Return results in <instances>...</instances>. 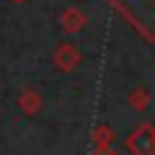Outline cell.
<instances>
[{
    "mask_svg": "<svg viewBox=\"0 0 155 155\" xmlns=\"http://www.w3.org/2000/svg\"><path fill=\"white\" fill-rule=\"evenodd\" d=\"M131 155H155V126L140 124L126 140Z\"/></svg>",
    "mask_w": 155,
    "mask_h": 155,
    "instance_id": "cell-1",
    "label": "cell"
},
{
    "mask_svg": "<svg viewBox=\"0 0 155 155\" xmlns=\"http://www.w3.org/2000/svg\"><path fill=\"white\" fill-rule=\"evenodd\" d=\"M51 61H53V65H56L61 73H70V70H75V68L80 65L82 56H80L78 46H75L73 41H63V44H58V46H56V51H53Z\"/></svg>",
    "mask_w": 155,
    "mask_h": 155,
    "instance_id": "cell-2",
    "label": "cell"
},
{
    "mask_svg": "<svg viewBox=\"0 0 155 155\" xmlns=\"http://www.w3.org/2000/svg\"><path fill=\"white\" fill-rule=\"evenodd\" d=\"M87 24V17L82 15V10L78 7H65L61 12V29L68 31V34H78L82 31V27Z\"/></svg>",
    "mask_w": 155,
    "mask_h": 155,
    "instance_id": "cell-3",
    "label": "cell"
},
{
    "mask_svg": "<svg viewBox=\"0 0 155 155\" xmlns=\"http://www.w3.org/2000/svg\"><path fill=\"white\" fill-rule=\"evenodd\" d=\"M17 104H19V109H22V114L36 116V114L44 109V97H41L36 90H24V92H19Z\"/></svg>",
    "mask_w": 155,
    "mask_h": 155,
    "instance_id": "cell-4",
    "label": "cell"
},
{
    "mask_svg": "<svg viewBox=\"0 0 155 155\" xmlns=\"http://www.w3.org/2000/svg\"><path fill=\"white\" fill-rule=\"evenodd\" d=\"M126 102H128V107H131L133 111H145V109L150 107V90L143 87V85H138V87H133V90L126 94Z\"/></svg>",
    "mask_w": 155,
    "mask_h": 155,
    "instance_id": "cell-5",
    "label": "cell"
},
{
    "mask_svg": "<svg viewBox=\"0 0 155 155\" xmlns=\"http://www.w3.org/2000/svg\"><path fill=\"white\" fill-rule=\"evenodd\" d=\"M114 138H116V136H114V128L107 126V124H99V126H94V131H92L94 148H111Z\"/></svg>",
    "mask_w": 155,
    "mask_h": 155,
    "instance_id": "cell-6",
    "label": "cell"
},
{
    "mask_svg": "<svg viewBox=\"0 0 155 155\" xmlns=\"http://www.w3.org/2000/svg\"><path fill=\"white\" fill-rule=\"evenodd\" d=\"M12 2H17V5H19V2H24V0H12Z\"/></svg>",
    "mask_w": 155,
    "mask_h": 155,
    "instance_id": "cell-7",
    "label": "cell"
},
{
    "mask_svg": "<svg viewBox=\"0 0 155 155\" xmlns=\"http://www.w3.org/2000/svg\"><path fill=\"white\" fill-rule=\"evenodd\" d=\"M121 155H131V153H121Z\"/></svg>",
    "mask_w": 155,
    "mask_h": 155,
    "instance_id": "cell-8",
    "label": "cell"
}]
</instances>
